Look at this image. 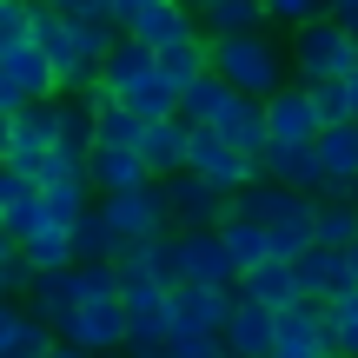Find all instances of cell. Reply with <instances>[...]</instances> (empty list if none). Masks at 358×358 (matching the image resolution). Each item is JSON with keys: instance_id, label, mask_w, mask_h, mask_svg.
<instances>
[{"instance_id": "obj_28", "label": "cell", "mask_w": 358, "mask_h": 358, "mask_svg": "<svg viewBox=\"0 0 358 358\" xmlns=\"http://www.w3.org/2000/svg\"><path fill=\"white\" fill-rule=\"evenodd\" d=\"M232 100H239V87H232V80H226V73H206V80H199V87H192V93H186V106H179V113H186V120H192V127H213V120H219V113H226V106H232Z\"/></svg>"}, {"instance_id": "obj_2", "label": "cell", "mask_w": 358, "mask_h": 358, "mask_svg": "<svg viewBox=\"0 0 358 358\" xmlns=\"http://www.w3.org/2000/svg\"><path fill=\"white\" fill-rule=\"evenodd\" d=\"M232 213L259 219V226L272 232V252L279 259H299V252L319 245V199L279 186V179H252L245 192H232Z\"/></svg>"}, {"instance_id": "obj_19", "label": "cell", "mask_w": 358, "mask_h": 358, "mask_svg": "<svg viewBox=\"0 0 358 358\" xmlns=\"http://www.w3.org/2000/svg\"><path fill=\"white\" fill-rule=\"evenodd\" d=\"M239 292L245 299H259V306H272V312H285V306H299V266L292 259H266V266H252V272H239Z\"/></svg>"}, {"instance_id": "obj_8", "label": "cell", "mask_w": 358, "mask_h": 358, "mask_svg": "<svg viewBox=\"0 0 358 358\" xmlns=\"http://www.w3.org/2000/svg\"><path fill=\"white\" fill-rule=\"evenodd\" d=\"M60 338H66V345L100 352V358H113V352H127L133 319H127V306H120V299H80V306L60 319Z\"/></svg>"}, {"instance_id": "obj_1", "label": "cell", "mask_w": 358, "mask_h": 358, "mask_svg": "<svg viewBox=\"0 0 358 358\" xmlns=\"http://www.w3.org/2000/svg\"><path fill=\"white\" fill-rule=\"evenodd\" d=\"M120 34H127L120 20H73V13L47 7V0H40V20H34V40L60 66V93H93L100 87L106 53L120 47Z\"/></svg>"}, {"instance_id": "obj_35", "label": "cell", "mask_w": 358, "mask_h": 358, "mask_svg": "<svg viewBox=\"0 0 358 358\" xmlns=\"http://www.w3.org/2000/svg\"><path fill=\"white\" fill-rule=\"evenodd\" d=\"M325 312H332V352L358 358V285H345L338 299H325Z\"/></svg>"}, {"instance_id": "obj_4", "label": "cell", "mask_w": 358, "mask_h": 358, "mask_svg": "<svg viewBox=\"0 0 358 358\" xmlns=\"http://www.w3.org/2000/svg\"><path fill=\"white\" fill-rule=\"evenodd\" d=\"M53 93H60L53 53L40 47L34 34H27V40H0V120L27 113L34 100H53Z\"/></svg>"}, {"instance_id": "obj_30", "label": "cell", "mask_w": 358, "mask_h": 358, "mask_svg": "<svg viewBox=\"0 0 358 358\" xmlns=\"http://www.w3.org/2000/svg\"><path fill=\"white\" fill-rule=\"evenodd\" d=\"M47 192H27V199H13V206H0V239H13V245H27L40 226H47Z\"/></svg>"}, {"instance_id": "obj_13", "label": "cell", "mask_w": 358, "mask_h": 358, "mask_svg": "<svg viewBox=\"0 0 358 358\" xmlns=\"http://www.w3.org/2000/svg\"><path fill=\"white\" fill-rule=\"evenodd\" d=\"M179 259H186V285H239V259L226 252L219 226L179 232Z\"/></svg>"}, {"instance_id": "obj_14", "label": "cell", "mask_w": 358, "mask_h": 358, "mask_svg": "<svg viewBox=\"0 0 358 358\" xmlns=\"http://www.w3.org/2000/svg\"><path fill=\"white\" fill-rule=\"evenodd\" d=\"M226 352H239V358H272V352H279V312L239 292V306H232V319H226Z\"/></svg>"}, {"instance_id": "obj_23", "label": "cell", "mask_w": 358, "mask_h": 358, "mask_svg": "<svg viewBox=\"0 0 358 358\" xmlns=\"http://www.w3.org/2000/svg\"><path fill=\"white\" fill-rule=\"evenodd\" d=\"M159 73H166L179 93H192L206 73H213V34H192V40H179V47H166L159 53Z\"/></svg>"}, {"instance_id": "obj_47", "label": "cell", "mask_w": 358, "mask_h": 358, "mask_svg": "<svg viewBox=\"0 0 358 358\" xmlns=\"http://www.w3.org/2000/svg\"><path fill=\"white\" fill-rule=\"evenodd\" d=\"M213 358H239V352H226V345H219V352H213Z\"/></svg>"}, {"instance_id": "obj_12", "label": "cell", "mask_w": 358, "mask_h": 358, "mask_svg": "<svg viewBox=\"0 0 358 358\" xmlns=\"http://www.w3.org/2000/svg\"><path fill=\"white\" fill-rule=\"evenodd\" d=\"M266 120H272V140H292V146H306V140H319V133H325L319 100H312L306 80H292V87L272 93V100H266Z\"/></svg>"}, {"instance_id": "obj_25", "label": "cell", "mask_w": 358, "mask_h": 358, "mask_svg": "<svg viewBox=\"0 0 358 358\" xmlns=\"http://www.w3.org/2000/svg\"><path fill=\"white\" fill-rule=\"evenodd\" d=\"M219 239H226V252L239 259V272H252V266H266V259H279V252H272V232L259 226V219H245V213H226Z\"/></svg>"}, {"instance_id": "obj_27", "label": "cell", "mask_w": 358, "mask_h": 358, "mask_svg": "<svg viewBox=\"0 0 358 358\" xmlns=\"http://www.w3.org/2000/svg\"><path fill=\"white\" fill-rule=\"evenodd\" d=\"M40 192H47V213L73 226V219L93 213V192H100V186H93V173H66V179H47Z\"/></svg>"}, {"instance_id": "obj_32", "label": "cell", "mask_w": 358, "mask_h": 358, "mask_svg": "<svg viewBox=\"0 0 358 358\" xmlns=\"http://www.w3.org/2000/svg\"><path fill=\"white\" fill-rule=\"evenodd\" d=\"M34 285H40V266L27 259V245L0 239V299H34Z\"/></svg>"}, {"instance_id": "obj_41", "label": "cell", "mask_w": 358, "mask_h": 358, "mask_svg": "<svg viewBox=\"0 0 358 358\" xmlns=\"http://www.w3.org/2000/svg\"><path fill=\"white\" fill-rule=\"evenodd\" d=\"M153 7H159V0H113V20H120V27H133L140 13H153Z\"/></svg>"}, {"instance_id": "obj_42", "label": "cell", "mask_w": 358, "mask_h": 358, "mask_svg": "<svg viewBox=\"0 0 358 358\" xmlns=\"http://www.w3.org/2000/svg\"><path fill=\"white\" fill-rule=\"evenodd\" d=\"M325 13H332V20H345L352 34H358V0H325Z\"/></svg>"}, {"instance_id": "obj_40", "label": "cell", "mask_w": 358, "mask_h": 358, "mask_svg": "<svg viewBox=\"0 0 358 358\" xmlns=\"http://www.w3.org/2000/svg\"><path fill=\"white\" fill-rule=\"evenodd\" d=\"M272 358H338L332 345H292V338H279V352Z\"/></svg>"}, {"instance_id": "obj_38", "label": "cell", "mask_w": 358, "mask_h": 358, "mask_svg": "<svg viewBox=\"0 0 358 358\" xmlns=\"http://www.w3.org/2000/svg\"><path fill=\"white\" fill-rule=\"evenodd\" d=\"M266 7H272V20H279V27H306V20H319V13H325V0H266Z\"/></svg>"}, {"instance_id": "obj_17", "label": "cell", "mask_w": 358, "mask_h": 358, "mask_svg": "<svg viewBox=\"0 0 358 358\" xmlns=\"http://www.w3.org/2000/svg\"><path fill=\"white\" fill-rule=\"evenodd\" d=\"M219 133H226L239 153H252V159H266V146H272V120H266V100H252V93H239V100L226 106V113L213 120Z\"/></svg>"}, {"instance_id": "obj_45", "label": "cell", "mask_w": 358, "mask_h": 358, "mask_svg": "<svg viewBox=\"0 0 358 358\" xmlns=\"http://www.w3.org/2000/svg\"><path fill=\"white\" fill-rule=\"evenodd\" d=\"M345 93H352V120H358V66L345 73Z\"/></svg>"}, {"instance_id": "obj_36", "label": "cell", "mask_w": 358, "mask_h": 358, "mask_svg": "<svg viewBox=\"0 0 358 358\" xmlns=\"http://www.w3.org/2000/svg\"><path fill=\"white\" fill-rule=\"evenodd\" d=\"M312 100H319V120H325V127L352 120V93H345V80H319V87H312Z\"/></svg>"}, {"instance_id": "obj_39", "label": "cell", "mask_w": 358, "mask_h": 358, "mask_svg": "<svg viewBox=\"0 0 358 358\" xmlns=\"http://www.w3.org/2000/svg\"><path fill=\"white\" fill-rule=\"evenodd\" d=\"M219 345H226V338H219V332H173V358H213Z\"/></svg>"}, {"instance_id": "obj_7", "label": "cell", "mask_w": 358, "mask_h": 358, "mask_svg": "<svg viewBox=\"0 0 358 358\" xmlns=\"http://www.w3.org/2000/svg\"><path fill=\"white\" fill-rule=\"evenodd\" d=\"M106 206V219H113V232H120V245H153V239H166V232H179L173 226V206H166V186H140V192H113V199H100Z\"/></svg>"}, {"instance_id": "obj_33", "label": "cell", "mask_w": 358, "mask_h": 358, "mask_svg": "<svg viewBox=\"0 0 358 358\" xmlns=\"http://www.w3.org/2000/svg\"><path fill=\"white\" fill-rule=\"evenodd\" d=\"M27 306H34L47 325H60L66 312L80 306V299H73V279H66V272H40V285H34V299H27Z\"/></svg>"}, {"instance_id": "obj_9", "label": "cell", "mask_w": 358, "mask_h": 358, "mask_svg": "<svg viewBox=\"0 0 358 358\" xmlns=\"http://www.w3.org/2000/svg\"><path fill=\"white\" fill-rule=\"evenodd\" d=\"M159 186H166V206H173V226H179V232L226 226V213H232V192H219L213 179H199V173H166Z\"/></svg>"}, {"instance_id": "obj_37", "label": "cell", "mask_w": 358, "mask_h": 358, "mask_svg": "<svg viewBox=\"0 0 358 358\" xmlns=\"http://www.w3.org/2000/svg\"><path fill=\"white\" fill-rule=\"evenodd\" d=\"M166 345H173V325H133L127 358H166Z\"/></svg>"}, {"instance_id": "obj_3", "label": "cell", "mask_w": 358, "mask_h": 358, "mask_svg": "<svg viewBox=\"0 0 358 358\" xmlns=\"http://www.w3.org/2000/svg\"><path fill=\"white\" fill-rule=\"evenodd\" d=\"M213 73H226L239 93L252 100H272L279 87H292V47H272L266 34H226L213 40Z\"/></svg>"}, {"instance_id": "obj_29", "label": "cell", "mask_w": 358, "mask_h": 358, "mask_svg": "<svg viewBox=\"0 0 358 358\" xmlns=\"http://www.w3.org/2000/svg\"><path fill=\"white\" fill-rule=\"evenodd\" d=\"M73 245H80V259H127V245H120L106 206H93L87 219H73Z\"/></svg>"}, {"instance_id": "obj_46", "label": "cell", "mask_w": 358, "mask_h": 358, "mask_svg": "<svg viewBox=\"0 0 358 358\" xmlns=\"http://www.w3.org/2000/svg\"><path fill=\"white\" fill-rule=\"evenodd\" d=\"M179 7H192V13H206V7H213V0H179Z\"/></svg>"}, {"instance_id": "obj_26", "label": "cell", "mask_w": 358, "mask_h": 358, "mask_svg": "<svg viewBox=\"0 0 358 358\" xmlns=\"http://www.w3.org/2000/svg\"><path fill=\"white\" fill-rule=\"evenodd\" d=\"M120 306H127L133 325H173V285H159V279H127Z\"/></svg>"}, {"instance_id": "obj_16", "label": "cell", "mask_w": 358, "mask_h": 358, "mask_svg": "<svg viewBox=\"0 0 358 358\" xmlns=\"http://www.w3.org/2000/svg\"><path fill=\"white\" fill-rule=\"evenodd\" d=\"M87 173H93V186L113 199V192H140V186H153V166H146V153L140 146H93L87 153Z\"/></svg>"}, {"instance_id": "obj_21", "label": "cell", "mask_w": 358, "mask_h": 358, "mask_svg": "<svg viewBox=\"0 0 358 358\" xmlns=\"http://www.w3.org/2000/svg\"><path fill=\"white\" fill-rule=\"evenodd\" d=\"M292 266H299V292H306V299H338V292H345V252H338V245H312V252H299L292 259Z\"/></svg>"}, {"instance_id": "obj_22", "label": "cell", "mask_w": 358, "mask_h": 358, "mask_svg": "<svg viewBox=\"0 0 358 358\" xmlns=\"http://www.w3.org/2000/svg\"><path fill=\"white\" fill-rule=\"evenodd\" d=\"M159 66V53L146 47V40H133V34H120V47L106 53V73H100V87L106 93H127V87H140L146 73Z\"/></svg>"}, {"instance_id": "obj_48", "label": "cell", "mask_w": 358, "mask_h": 358, "mask_svg": "<svg viewBox=\"0 0 358 358\" xmlns=\"http://www.w3.org/2000/svg\"><path fill=\"white\" fill-rule=\"evenodd\" d=\"M166 358H173V352H166Z\"/></svg>"}, {"instance_id": "obj_5", "label": "cell", "mask_w": 358, "mask_h": 358, "mask_svg": "<svg viewBox=\"0 0 358 358\" xmlns=\"http://www.w3.org/2000/svg\"><path fill=\"white\" fill-rule=\"evenodd\" d=\"M358 66V34L345 20H332V13H319V20L292 27V73L306 80V87H319V80H345Z\"/></svg>"}, {"instance_id": "obj_18", "label": "cell", "mask_w": 358, "mask_h": 358, "mask_svg": "<svg viewBox=\"0 0 358 358\" xmlns=\"http://www.w3.org/2000/svg\"><path fill=\"white\" fill-rule=\"evenodd\" d=\"M140 153H146V166H153L159 179H166V173H186V153H192V120H186V113L153 120V127H146V140H140Z\"/></svg>"}, {"instance_id": "obj_11", "label": "cell", "mask_w": 358, "mask_h": 358, "mask_svg": "<svg viewBox=\"0 0 358 358\" xmlns=\"http://www.w3.org/2000/svg\"><path fill=\"white\" fill-rule=\"evenodd\" d=\"M239 306V285H179L173 292V332H219Z\"/></svg>"}, {"instance_id": "obj_20", "label": "cell", "mask_w": 358, "mask_h": 358, "mask_svg": "<svg viewBox=\"0 0 358 358\" xmlns=\"http://www.w3.org/2000/svg\"><path fill=\"white\" fill-rule=\"evenodd\" d=\"M127 34H133V40H146L153 53H166V47H179V40H192V34H199V13H192V7H179V0H159V7H153V13H140Z\"/></svg>"}, {"instance_id": "obj_6", "label": "cell", "mask_w": 358, "mask_h": 358, "mask_svg": "<svg viewBox=\"0 0 358 358\" xmlns=\"http://www.w3.org/2000/svg\"><path fill=\"white\" fill-rule=\"evenodd\" d=\"M186 173L213 179L219 192H245L252 179H266V159L239 153V146H232L219 127H192V153H186Z\"/></svg>"}, {"instance_id": "obj_34", "label": "cell", "mask_w": 358, "mask_h": 358, "mask_svg": "<svg viewBox=\"0 0 358 358\" xmlns=\"http://www.w3.org/2000/svg\"><path fill=\"white\" fill-rule=\"evenodd\" d=\"M358 239V199H319V245H345Z\"/></svg>"}, {"instance_id": "obj_15", "label": "cell", "mask_w": 358, "mask_h": 358, "mask_svg": "<svg viewBox=\"0 0 358 358\" xmlns=\"http://www.w3.org/2000/svg\"><path fill=\"white\" fill-rule=\"evenodd\" d=\"M266 179H279V186H292V192H312L319 199L325 192V159H319V140H306V146H292V140H272L266 146Z\"/></svg>"}, {"instance_id": "obj_44", "label": "cell", "mask_w": 358, "mask_h": 358, "mask_svg": "<svg viewBox=\"0 0 358 358\" xmlns=\"http://www.w3.org/2000/svg\"><path fill=\"white\" fill-rule=\"evenodd\" d=\"M345 279H352V285H358V239H352V245H345Z\"/></svg>"}, {"instance_id": "obj_10", "label": "cell", "mask_w": 358, "mask_h": 358, "mask_svg": "<svg viewBox=\"0 0 358 358\" xmlns=\"http://www.w3.org/2000/svg\"><path fill=\"white\" fill-rule=\"evenodd\" d=\"M60 325H47L27 299H0V358H53Z\"/></svg>"}, {"instance_id": "obj_24", "label": "cell", "mask_w": 358, "mask_h": 358, "mask_svg": "<svg viewBox=\"0 0 358 358\" xmlns=\"http://www.w3.org/2000/svg\"><path fill=\"white\" fill-rule=\"evenodd\" d=\"M199 20H206V34H213V40H226V34H266V27H272V7H266V0H213Z\"/></svg>"}, {"instance_id": "obj_31", "label": "cell", "mask_w": 358, "mask_h": 358, "mask_svg": "<svg viewBox=\"0 0 358 358\" xmlns=\"http://www.w3.org/2000/svg\"><path fill=\"white\" fill-rule=\"evenodd\" d=\"M319 159H325V173L358 179V120H338V127L319 133Z\"/></svg>"}, {"instance_id": "obj_43", "label": "cell", "mask_w": 358, "mask_h": 358, "mask_svg": "<svg viewBox=\"0 0 358 358\" xmlns=\"http://www.w3.org/2000/svg\"><path fill=\"white\" fill-rule=\"evenodd\" d=\"M53 358H100V352H87V345H66V338H60V345H53Z\"/></svg>"}]
</instances>
